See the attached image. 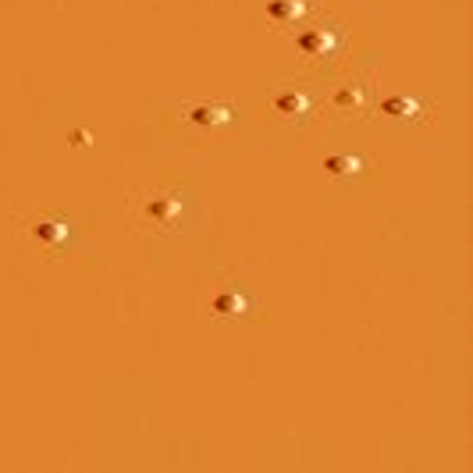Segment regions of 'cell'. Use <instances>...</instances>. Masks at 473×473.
<instances>
[{"label":"cell","instance_id":"cell-1","mask_svg":"<svg viewBox=\"0 0 473 473\" xmlns=\"http://www.w3.org/2000/svg\"><path fill=\"white\" fill-rule=\"evenodd\" d=\"M189 118H192V121H199V124H224V121L232 118V111H228V107L203 104V107H192V111H189Z\"/></svg>","mask_w":473,"mask_h":473},{"label":"cell","instance_id":"cell-2","mask_svg":"<svg viewBox=\"0 0 473 473\" xmlns=\"http://www.w3.org/2000/svg\"><path fill=\"white\" fill-rule=\"evenodd\" d=\"M33 235H39V239H46L50 245H57V242L64 239V224H61V221H54V217H46V221H39V224H33Z\"/></svg>","mask_w":473,"mask_h":473}]
</instances>
